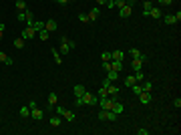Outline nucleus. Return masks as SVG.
<instances>
[{
  "label": "nucleus",
  "mask_w": 181,
  "mask_h": 135,
  "mask_svg": "<svg viewBox=\"0 0 181 135\" xmlns=\"http://www.w3.org/2000/svg\"><path fill=\"white\" fill-rule=\"evenodd\" d=\"M28 16H32V10H20L18 14H16V20H20V22H26V18H28Z\"/></svg>",
  "instance_id": "8"
},
{
  "label": "nucleus",
  "mask_w": 181,
  "mask_h": 135,
  "mask_svg": "<svg viewBox=\"0 0 181 135\" xmlns=\"http://www.w3.org/2000/svg\"><path fill=\"white\" fill-rule=\"evenodd\" d=\"M149 16L151 18H161V6H151V10H149Z\"/></svg>",
  "instance_id": "13"
},
{
  "label": "nucleus",
  "mask_w": 181,
  "mask_h": 135,
  "mask_svg": "<svg viewBox=\"0 0 181 135\" xmlns=\"http://www.w3.org/2000/svg\"><path fill=\"white\" fill-rule=\"evenodd\" d=\"M135 81H137V83H141V81H145V75H143V69H141V71H135Z\"/></svg>",
  "instance_id": "29"
},
{
  "label": "nucleus",
  "mask_w": 181,
  "mask_h": 135,
  "mask_svg": "<svg viewBox=\"0 0 181 135\" xmlns=\"http://www.w3.org/2000/svg\"><path fill=\"white\" fill-rule=\"evenodd\" d=\"M117 10H119L121 18H129V16L133 14V6H131V4H125V6H121V8H117Z\"/></svg>",
  "instance_id": "5"
},
{
  "label": "nucleus",
  "mask_w": 181,
  "mask_h": 135,
  "mask_svg": "<svg viewBox=\"0 0 181 135\" xmlns=\"http://www.w3.org/2000/svg\"><path fill=\"white\" fill-rule=\"evenodd\" d=\"M107 2H111V0H107Z\"/></svg>",
  "instance_id": "44"
},
{
  "label": "nucleus",
  "mask_w": 181,
  "mask_h": 135,
  "mask_svg": "<svg viewBox=\"0 0 181 135\" xmlns=\"http://www.w3.org/2000/svg\"><path fill=\"white\" fill-rule=\"evenodd\" d=\"M143 65H145L143 58H133V61H131V67H133V71H141V69H143Z\"/></svg>",
  "instance_id": "14"
},
{
  "label": "nucleus",
  "mask_w": 181,
  "mask_h": 135,
  "mask_svg": "<svg viewBox=\"0 0 181 135\" xmlns=\"http://www.w3.org/2000/svg\"><path fill=\"white\" fill-rule=\"evenodd\" d=\"M57 107V93H50L48 95V111H54Z\"/></svg>",
  "instance_id": "15"
},
{
  "label": "nucleus",
  "mask_w": 181,
  "mask_h": 135,
  "mask_svg": "<svg viewBox=\"0 0 181 135\" xmlns=\"http://www.w3.org/2000/svg\"><path fill=\"white\" fill-rule=\"evenodd\" d=\"M75 47H76V43H75V40H68L67 36H61V48H58V53L67 57V54L71 53V51H72Z\"/></svg>",
  "instance_id": "2"
},
{
  "label": "nucleus",
  "mask_w": 181,
  "mask_h": 135,
  "mask_svg": "<svg viewBox=\"0 0 181 135\" xmlns=\"http://www.w3.org/2000/svg\"><path fill=\"white\" fill-rule=\"evenodd\" d=\"M101 58H103V61H111V51H105V53L101 54Z\"/></svg>",
  "instance_id": "34"
},
{
  "label": "nucleus",
  "mask_w": 181,
  "mask_h": 135,
  "mask_svg": "<svg viewBox=\"0 0 181 135\" xmlns=\"http://www.w3.org/2000/svg\"><path fill=\"white\" fill-rule=\"evenodd\" d=\"M38 39L42 40V43H46V40H48V30L46 28H40V30H38Z\"/></svg>",
  "instance_id": "25"
},
{
  "label": "nucleus",
  "mask_w": 181,
  "mask_h": 135,
  "mask_svg": "<svg viewBox=\"0 0 181 135\" xmlns=\"http://www.w3.org/2000/svg\"><path fill=\"white\" fill-rule=\"evenodd\" d=\"M18 113H20V117H24V119H26V117H30V107H28V105H22Z\"/></svg>",
  "instance_id": "22"
},
{
  "label": "nucleus",
  "mask_w": 181,
  "mask_h": 135,
  "mask_svg": "<svg viewBox=\"0 0 181 135\" xmlns=\"http://www.w3.org/2000/svg\"><path fill=\"white\" fill-rule=\"evenodd\" d=\"M4 36V22H0V39Z\"/></svg>",
  "instance_id": "40"
},
{
  "label": "nucleus",
  "mask_w": 181,
  "mask_h": 135,
  "mask_svg": "<svg viewBox=\"0 0 181 135\" xmlns=\"http://www.w3.org/2000/svg\"><path fill=\"white\" fill-rule=\"evenodd\" d=\"M97 119H99V121H107V111H105V109H101V111L97 113Z\"/></svg>",
  "instance_id": "32"
},
{
  "label": "nucleus",
  "mask_w": 181,
  "mask_h": 135,
  "mask_svg": "<svg viewBox=\"0 0 181 135\" xmlns=\"http://www.w3.org/2000/svg\"><path fill=\"white\" fill-rule=\"evenodd\" d=\"M117 117L119 115H117L115 111H107V121H117Z\"/></svg>",
  "instance_id": "33"
},
{
  "label": "nucleus",
  "mask_w": 181,
  "mask_h": 135,
  "mask_svg": "<svg viewBox=\"0 0 181 135\" xmlns=\"http://www.w3.org/2000/svg\"><path fill=\"white\" fill-rule=\"evenodd\" d=\"M97 4H107V0H97Z\"/></svg>",
  "instance_id": "43"
},
{
  "label": "nucleus",
  "mask_w": 181,
  "mask_h": 135,
  "mask_svg": "<svg viewBox=\"0 0 181 135\" xmlns=\"http://www.w3.org/2000/svg\"><path fill=\"white\" fill-rule=\"evenodd\" d=\"M97 101H99V97L87 91L83 97H76V101H75V103H76L79 107H83V105H87V107H95V105H97Z\"/></svg>",
  "instance_id": "1"
},
{
  "label": "nucleus",
  "mask_w": 181,
  "mask_h": 135,
  "mask_svg": "<svg viewBox=\"0 0 181 135\" xmlns=\"http://www.w3.org/2000/svg\"><path fill=\"white\" fill-rule=\"evenodd\" d=\"M111 61H125V53L123 51H113L111 53Z\"/></svg>",
  "instance_id": "16"
},
{
  "label": "nucleus",
  "mask_w": 181,
  "mask_h": 135,
  "mask_svg": "<svg viewBox=\"0 0 181 135\" xmlns=\"http://www.w3.org/2000/svg\"><path fill=\"white\" fill-rule=\"evenodd\" d=\"M50 53H53L54 61H57V65H62V54L58 53V48H50Z\"/></svg>",
  "instance_id": "21"
},
{
  "label": "nucleus",
  "mask_w": 181,
  "mask_h": 135,
  "mask_svg": "<svg viewBox=\"0 0 181 135\" xmlns=\"http://www.w3.org/2000/svg\"><path fill=\"white\" fill-rule=\"evenodd\" d=\"M0 63H4V65H14V61H12V58H10L6 53H2V51H0Z\"/></svg>",
  "instance_id": "20"
},
{
  "label": "nucleus",
  "mask_w": 181,
  "mask_h": 135,
  "mask_svg": "<svg viewBox=\"0 0 181 135\" xmlns=\"http://www.w3.org/2000/svg\"><path fill=\"white\" fill-rule=\"evenodd\" d=\"M139 101L143 103V105H149V103L153 101V95L149 91H141V93H139Z\"/></svg>",
  "instance_id": "6"
},
{
  "label": "nucleus",
  "mask_w": 181,
  "mask_h": 135,
  "mask_svg": "<svg viewBox=\"0 0 181 135\" xmlns=\"http://www.w3.org/2000/svg\"><path fill=\"white\" fill-rule=\"evenodd\" d=\"M137 135H149V129H137Z\"/></svg>",
  "instance_id": "38"
},
{
  "label": "nucleus",
  "mask_w": 181,
  "mask_h": 135,
  "mask_svg": "<svg viewBox=\"0 0 181 135\" xmlns=\"http://www.w3.org/2000/svg\"><path fill=\"white\" fill-rule=\"evenodd\" d=\"M103 71H111V61H103Z\"/></svg>",
  "instance_id": "35"
},
{
  "label": "nucleus",
  "mask_w": 181,
  "mask_h": 135,
  "mask_svg": "<svg viewBox=\"0 0 181 135\" xmlns=\"http://www.w3.org/2000/svg\"><path fill=\"white\" fill-rule=\"evenodd\" d=\"M24 43H26V40H24L22 36H16L14 39V48H24Z\"/></svg>",
  "instance_id": "28"
},
{
  "label": "nucleus",
  "mask_w": 181,
  "mask_h": 135,
  "mask_svg": "<svg viewBox=\"0 0 181 135\" xmlns=\"http://www.w3.org/2000/svg\"><path fill=\"white\" fill-rule=\"evenodd\" d=\"M127 4H131V6H135V4H137V0H127Z\"/></svg>",
  "instance_id": "42"
},
{
  "label": "nucleus",
  "mask_w": 181,
  "mask_h": 135,
  "mask_svg": "<svg viewBox=\"0 0 181 135\" xmlns=\"http://www.w3.org/2000/svg\"><path fill=\"white\" fill-rule=\"evenodd\" d=\"M44 28H46L48 32H54V30L58 28V22H57V20H53V18H50V20H46V22H44Z\"/></svg>",
  "instance_id": "10"
},
{
  "label": "nucleus",
  "mask_w": 181,
  "mask_h": 135,
  "mask_svg": "<svg viewBox=\"0 0 181 135\" xmlns=\"http://www.w3.org/2000/svg\"><path fill=\"white\" fill-rule=\"evenodd\" d=\"M54 2H57V4H68L71 0H54Z\"/></svg>",
  "instance_id": "41"
},
{
  "label": "nucleus",
  "mask_w": 181,
  "mask_h": 135,
  "mask_svg": "<svg viewBox=\"0 0 181 135\" xmlns=\"http://www.w3.org/2000/svg\"><path fill=\"white\" fill-rule=\"evenodd\" d=\"M79 20H81L83 24H87V22H89V16H87V14H79Z\"/></svg>",
  "instance_id": "36"
},
{
  "label": "nucleus",
  "mask_w": 181,
  "mask_h": 135,
  "mask_svg": "<svg viewBox=\"0 0 181 135\" xmlns=\"http://www.w3.org/2000/svg\"><path fill=\"white\" fill-rule=\"evenodd\" d=\"M54 111L67 121V123H75V113L72 111H68V109H65V107H54Z\"/></svg>",
  "instance_id": "3"
},
{
  "label": "nucleus",
  "mask_w": 181,
  "mask_h": 135,
  "mask_svg": "<svg viewBox=\"0 0 181 135\" xmlns=\"http://www.w3.org/2000/svg\"><path fill=\"white\" fill-rule=\"evenodd\" d=\"M105 89H107V93H109V97H117V95H119V91H121V89L117 87V85H113V83H109Z\"/></svg>",
  "instance_id": "9"
},
{
  "label": "nucleus",
  "mask_w": 181,
  "mask_h": 135,
  "mask_svg": "<svg viewBox=\"0 0 181 135\" xmlns=\"http://www.w3.org/2000/svg\"><path fill=\"white\" fill-rule=\"evenodd\" d=\"M123 67H125L123 61H111V69H113V71L121 73V71H123Z\"/></svg>",
  "instance_id": "17"
},
{
  "label": "nucleus",
  "mask_w": 181,
  "mask_h": 135,
  "mask_svg": "<svg viewBox=\"0 0 181 135\" xmlns=\"http://www.w3.org/2000/svg\"><path fill=\"white\" fill-rule=\"evenodd\" d=\"M87 16H89V22H97V18L101 16V12H99V8L95 6V8H90V12Z\"/></svg>",
  "instance_id": "11"
},
{
  "label": "nucleus",
  "mask_w": 181,
  "mask_h": 135,
  "mask_svg": "<svg viewBox=\"0 0 181 135\" xmlns=\"http://www.w3.org/2000/svg\"><path fill=\"white\" fill-rule=\"evenodd\" d=\"M48 123H50V127H61L62 125V117L61 115H53L48 119Z\"/></svg>",
  "instance_id": "12"
},
{
  "label": "nucleus",
  "mask_w": 181,
  "mask_h": 135,
  "mask_svg": "<svg viewBox=\"0 0 181 135\" xmlns=\"http://www.w3.org/2000/svg\"><path fill=\"white\" fill-rule=\"evenodd\" d=\"M30 117H32L34 121H42V117H44V111H40L38 107H34V109H30Z\"/></svg>",
  "instance_id": "7"
},
{
  "label": "nucleus",
  "mask_w": 181,
  "mask_h": 135,
  "mask_svg": "<svg viewBox=\"0 0 181 135\" xmlns=\"http://www.w3.org/2000/svg\"><path fill=\"white\" fill-rule=\"evenodd\" d=\"M181 20V12L177 10V14H165L163 16V22L165 24H175V22H179Z\"/></svg>",
  "instance_id": "4"
},
{
  "label": "nucleus",
  "mask_w": 181,
  "mask_h": 135,
  "mask_svg": "<svg viewBox=\"0 0 181 135\" xmlns=\"http://www.w3.org/2000/svg\"><path fill=\"white\" fill-rule=\"evenodd\" d=\"M173 105H175V109H179V107H181V99H179V97H177L175 101H173Z\"/></svg>",
  "instance_id": "39"
},
{
  "label": "nucleus",
  "mask_w": 181,
  "mask_h": 135,
  "mask_svg": "<svg viewBox=\"0 0 181 135\" xmlns=\"http://www.w3.org/2000/svg\"><path fill=\"white\" fill-rule=\"evenodd\" d=\"M129 53H131V57H133V58H143V61H147V57H145V54L141 53L139 48H131Z\"/></svg>",
  "instance_id": "18"
},
{
  "label": "nucleus",
  "mask_w": 181,
  "mask_h": 135,
  "mask_svg": "<svg viewBox=\"0 0 181 135\" xmlns=\"http://www.w3.org/2000/svg\"><path fill=\"white\" fill-rule=\"evenodd\" d=\"M97 97H99V99H105V97H109V93H107V89H105V87H101V89H99V93H97Z\"/></svg>",
  "instance_id": "31"
},
{
  "label": "nucleus",
  "mask_w": 181,
  "mask_h": 135,
  "mask_svg": "<svg viewBox=\"0 0 181 135\" xmlns=\"http://www.w3.org/2000/svg\"><path fill=\"white\" fill-rule=\"evenodd\" d=\"M157 2H159V6H169V4H171V2H173V0H157Z\"/></svg>",
  "instance_id": "37"
},
{
  "label": "nucleus",
  "mask_w": 181,
  "mask_h": 135,
  "mask_svg": "<svg viewBox=\"0 0 181 135\" xmlns=\"http://www.w3.org/2000/svg\"><path fill=\"white\" fill-rule=\"evenodd\" d=\"M141 89L151 93V91H153V83H151V81H141Z\"/></svg>",
  "instance_id": "26"
},
{
  "label": "nucleus",
  "mask_w": 181,
  "mask_h": 135,
  "mask_svg": "<svg viewBox=\"0 0 181 135\" xmlns=\"http://www.w3.org/2000/svg\"><path fill=\"white\" fill-rule=\"evenodd\" d=\"M107 79H109L111 83H113V81H117V79H119V73L111 69V71H107Z\"/></svg>",
  "instance_id": "23"
},
{
  "label": "nucleus",
  "mask_w": 181,
  "mask_h": 135,
  "mask_svg": "<svg viewBox=\"0 0 181 135\" xmlns=\"http://www.w3.org/2000/svg\"><path fill=\"white\" fill-rule=\"evenodd\" d=\"M72 91H75V97H83L87 93V89H85V85H75Z\"/></svg>",
  "instance_id": "19"
},
{
  "label": "nucleus",
  "mask_w": 181,
  "mask_h": 135,
  "mask_svg": "<svg viewBox=\"0 0 181 135\" xmlns=\"http://www.w3.org/2000/svg\"><path fill=\"white\" fill-rule=\"evenodd\" d=\"M135 83H137V81H135V75H129V77L123 81V85H125V87H133Z\"/></svg>",
  "instance_id": "24"
},
{
  "label": "nucleus",
  "mask_w": 181,
  "mask_h": 135,
  "mask_svg": "<svg viewBox=\"0 0 181 135\" xmlns=\"http://www.w3.org/2000/svg\"><path fill=\"white\" fill-rule=\"evenodd\" d=\"M151 0H145L143 2V16H149V10H151Z\"/></svg>",
  "instance_id": "27"
},
{
  "label": "nucleus",
  "mask_w": 181,
  "mask_h": 135,
  "mask_svg": "<svg viewBox=\"0 0 181 135\" xmlns=\"http://www.w3.org/2000/svg\"><path fill=\"white\" fill-rule=\"evenodd\" d=\"M16 10H26V2H24V0H16Z\"/></svg>",
  "instance_id": "30"
}]
</instances>
